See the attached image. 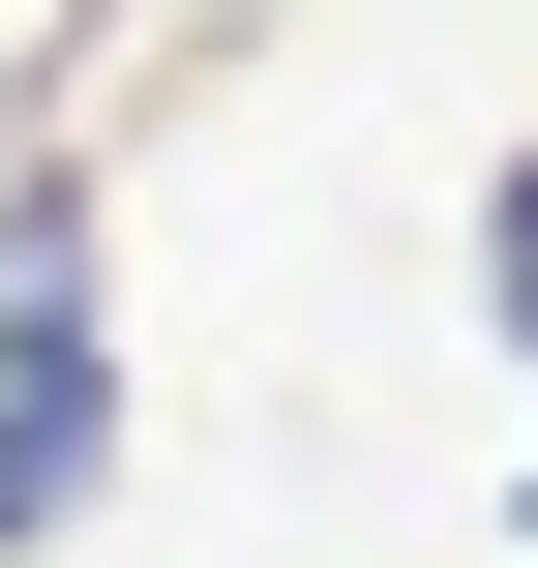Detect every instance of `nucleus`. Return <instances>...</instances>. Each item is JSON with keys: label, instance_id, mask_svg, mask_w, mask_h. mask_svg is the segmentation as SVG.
I'll return each mask as SVG.
<instances>
[{"label": "nucleus", "instance_id": "1", "mask_svg": "<svg viewBox=\"0 0 538 568\" xmlns=\"http://www.w3.org/2000/svg\"><path fill=\"white\" fill-rule=\"evenodd\" d=\"M120 509V240H90V150L30 120L0 150V568H60Z\"/></svg>", "mask_w": 538, "mask_h": 568}, {"label": "nucleus", "instance_id": "3", "mask_svg": "<svg viewBox=\"0 0 538 568\" xmlns=\"http://www.w3.org/2000/svg\"><path fill=\"white\" fill-rule=\"evenodd\" d=\"M509 539H538V479H509Z\"/></svg>", "mask_w": 538, "mask_h": 568}, {"label": "nucleus", "instance_id": "2", "mask_svg": "<svg viewBox=\"0 0 538 568\" xmlns=\"http://www.w3.org/2000/svg\"><path fill=\"white\" fill-rule=\"evenodd\" d=\"M479 359L538 389V120H509V210H479Z\"/></svg>", "mask_w": 538, "mask_h": 568}]
</instances>
